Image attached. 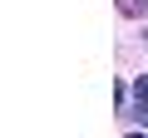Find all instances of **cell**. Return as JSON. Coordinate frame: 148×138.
I'll return each instance as SVG.
<instances>
[{
    "mask_svg": "<svg viewBox=\"0 0 148 138\" xmlns=\"http://www.w3.org/2000/svg\"><path fill=\"white\" fill-rule=\"evenodd\" d=\"M128 138H143V133H128Z\"/></svg>",
    "mask_w": 148,
    "mask_h": 138,
    "instance_id": "3957f363",
    "label": "cell"
},
{
    "mask_svg": "<svg viewBox=\"0 0 148 138\" xmlns=\"http://www.w3.org/2000/svg\"><path fill=\"white\" fill-rule=\"evenodd\" d=\"M133 118L148 123V74H138V84H133Z\"/></svg>",
    "mask_w": 148,
    "mask_h": 138,
    "instance_id": "6da1fadb",
    "label": "cell"
},
{
    "mask_svg": "<svg viewBox=\"0 0 148 138\" xmlns=\"http://www.w3.org/2000/svg\"><path fill=\"white\" fill-rule=\"evenodd\" d=\"M123 15H148V0H119Z\"/></svg>",
    "mask_w": 148,
    "mask_h": 138,
    "instance_id": "7a4b0ae2",
    "label": "cell"
}]
</instances>
